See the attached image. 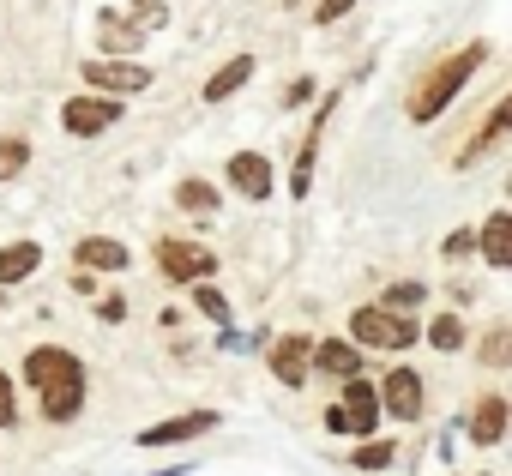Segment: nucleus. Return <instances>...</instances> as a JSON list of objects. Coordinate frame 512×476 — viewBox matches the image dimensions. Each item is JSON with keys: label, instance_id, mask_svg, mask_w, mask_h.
<instances>
[{"label": "nucleus", "instance_id": "f257e3e1", "mask_svg": "<svg viewBox=\"0 0 512 476\" xmlns=\"http://www.w3.org/2000/svg\"><path fill=\"white\" fill-rule=\"evenodd\" d=\"M482 61H488V43H464L458 55H446V61L410 91V121H440L446 103H458V91L482 73Z\"/></svg>", "mask_w": 512, "mask_h": 476}, {"label": "nucleus", "instance_id": "f03ea898", "mask_svg": "<svg viewBox=\"0 0 512 476\" xmlns=\"http://www.w3.org/2000/svg\"><path fill=\"white\" fill-rule=\"evenodd\" d=\"M350 344L356 350H410L416 344V320H404L392 308H356L350 314Z\"/></svg>", "mask_w": 512, "mask_h": 476}, {"label": "nucleus", "instance_id": "7ed1b4c3", "mask_svg": "<svg viewBox=\"0 0 512 476\" xmlns=\"http://www.w3.org/2000/svg\"><path fill=\"white\" fill-rule=\"evenodd\" d=\"M121 115H127V97H103V91H91V97H73V103L61 109V127L79 133V139H97V133H109Z\"/></svg>", "mask_w": 512, "mask_h": 476}, {"label": "nucleus", "instance_id": "20e7f679", "mask_svg": "<svg viewBox=\"0 0 512 476\" xmlns=\"http://www.w3.org/2000/svg\"><path fill=\"white\" fill-rule=\"evenodd\" d=\"M25 380H31L37 392L85 386V362H79L73 350H61V344H43V350H31V356H25Z\"/></svg>", "mask_w": 512, "mask_h": 476}, {"label": "nucleus", "instance_id": "39448f33", "mask_svg": "<svg viewBox=\"0 0 512 476\" xmlns=\"http://www.w3.org/2000/svg\"><path fill=\"white\" fill-rule=\"evenodd\" d=\"M85 85L103 91V97H133V91L151 85V67H139V61H85Z\"/></svg>", "mask_w": 512, "mask_h": 476}, {"label": "nucleus", "instance_id": "423d86ee", "mask_svg": "<svg viewBox=\"0 0 512 476\" xmlns=\"http://www.w3.org/2000/svg\"><path fill=\"white\" fill-rule=\"evenodd\" d=\"M157 266H163V278L193 284V278H211L217 272V254L199 248V242H157Z\"/></svg>", "mask_w": 512, "mask_h": 476}, {"label": "nucleus", "instance_id": "0eeeda50", "mask_svg": "<svg viewBox=\"0 0 512 476\" xmlns=\"http://www.w3.org/2000/svg\"><path fill=\"white\" fill-rule=\"evenodd\" d=\"M374 392H380V410H392L398 422H416L422 416V374L416 368H392L386 386H374Z\"/></svg>", "mask_w": 512, "mask_h": 476}, {"label": "nucleus", "instance_id": "6e6552de", "mask_svg": "<svg viewBox=\"0 0 512 476\" xmlns=\"http://www.w3.org/2000/svg\"><path fill=\"white\" fill-rule=\"evenodd\" d=\"M229 187H235L241 199H272L278 175H272V163H266L260 151H235V157H229Z\"/></svg>", "mask_w": 512, "mask_h": 476}, {"label": "nucleus", "instance_id": "1a4fd4ad", "mask_svg": "<svg viewBox=\"0 0 512 476\" xmlns=\"http://www.w3.org/2000/svg\"><path fill=\"white\" fill-rule=\"evenodd\" d=\"M344 422H350V434H362V440H374V422H380V392L368 386V380H344Z\"/></svg>", "mask_w": 512, "mask_h": 476}, {"label": "nucleus", "instance_id": "9d476101", "mask_svg": "<svg viewBox=\"0 0 512 476\" xmlns=\"http://www.w3.org/2000/svg\"><path fill=\"white\" fill-rule=\"evenodd\" d=\"M506 133H512V97H494V109H488V121H482V133H476V139H470V145L458 151V169H470V163H482V157H488V151H494V145H500Z\"/></svg>", "mask_w": 512, "mask_h": 476}, {"label": "nucleus", "instance_id": "9b49d317", "mask_svg": "<svg viewBox=\"0 0 512 476\" xmlns=\"http://www.w3.org/2000/svg\"><path fill=\"white\" fill-rule=\"evenodd\" d=\"M308 368H314V344H308L302 332H290V338H278V344H272V374H278L284 386H302V380H308Z\"/></svg>", "mask_w": 512, "mask_h": 476}, {"label": "nucleus", "instance_id": "f8f14e48", "mask_svg": "<svg viewBox=\"0 0 512 476\" xmlns=\"http://www.w3.org/2000/svg\"><path fill=\"white\" fill-rule=\"evenodd\" d=\"M211 428H217V410H187V416H175V422L145 428L133 446H175V440H193V434H211Z\"/></svg>", "mask_w": 512, "mask_h": 476}, {"label": "nucleus", "instance_id": "ddd939ff", "mask_svg": "<svg viewBox=\"0 0 512 476\" xmlns=\"http://www.w3.org/2000/svg\"><path fill=\"white\" fill-rule=\"evenodd\" d=\"M73 266H85V272H127V248L115 242V235H85V242L73 248Z\"/></svg>", "mask_w": 512, "mask_h": 476}, {"label": "nucleus", "instance_id": "4468645a", "mask_svg": "<svg viewBox=\"0 0 512 476\" xmlns=\"http://www.w3.org/2000/svg\"><path fill=\"white\" fill-rule=\"evenodd\" d=\"M470 440L476 446H500L506 440V398L500 392H482V404L470 410Z\"/></svg>", "mask_w": 512, "mask_h": 476}, {"label": "nucleus", "instance_id": "2eb2a0df", "mask_svg": "<svg viewBox=\"0 0 512 476\" xmlns=\"http://www.w3.org/2000/svg\"><path fill=\"white\" fill-rule=\"evenodd\" d=\"M476 248H482V260H488V266H500V272L512 266V217H506V211H494V217L482 223Z\"/></svg>", "mask_w": 512, "mask_h": 476}, {"label": "nucleus", "instance_id": "dca6fc26", "mask_svg": "<svg viewBox=\"0 0 512 476\" xmlns=\"http://www.w3.org/2000/svg\"><path fill=\"white\" fill-rule=\"evenodd\" d=\"M314 362H320V374H338V380L362 374V350H356L350 338H320V344H314Z\"/></svg>", "mask_w": 512, "mask_h": 476}, {"label": "nucleus", "instance_id": "f3484780", "mask_svg": "<svg viewBox=\"0 0 512 476\" xmlns=\"http://www.w3.org/2000/svg\"><path fill=\"white\" fill-rule=\"evenodd\" d=\"M97 43H103V55H139L145 31H139V25H127L121 13H103V19H97Z\"/></svg>", "mask_w": 512, "mask_h": 476}, {"label": "nucleus", "instance_id": "a211bd4d", "mask_svg": "<svg viewBox=\"0 0 512 476\" xmlns=\"http://www.w3.org/2000/svg\"><path fill=\"white\" fill-rule=\"evenodd\" d=\"M37 266H43L37 242H7V248H0V284H25Z\"/></svg>", "mask_w": 512, "mask_h": 476}, {"label": "nucleus", "instance_id": "6ab92c4d", "mask_svg": "<svg viewBox=\"0 0 512 476\" xmlns=\"http://www.w3.org/2000/svg\"><path fill=\"white\" fill-rule=\"evenodd\" d=\"M247 79H253V55H235L229 67H217V73L205 79V103H223V97H229V91H241Z\"/></svg>", "mask_w": 512, "mask_h": 476}, {"label": "nucleus", "instance_id": "aec40b11", "mask_svg": "<svg viewBox=\"0 0 512 476\" xmlns=\"http://www.w3.org/2000/svg\"><path fill=\"white\" fill-rule=\"evenodd\" d=\"M332 103H338V97H326V103H320V115H314V127H308V145L296 151V175H290V187H296V193H308V175H314V157H320V127H326Z\"/></svg>", "mask_w": 512, "mask_h": 476}, {"label": "nucleus", "instance_id": "412c9836", "mask_svg": "<svg viewBox=\"0 0 512 476\" xmlns=\"http://www.w3.org/2000/svg\"><path fill=\"white\" fill-rule=\"evenodd\" d=\"M79 404H85V386H55V392H43V416H49V422H73Z\"/></svg>", "mask_w": 512, "mask_h": 476}, {"label": "nucleus", "instance_id": "4be33fe9", "mask_svg": "<svg viewBox=\"0 0 512 476\" xmlns=\"http://www.w3.org/2000/svg\"><path fill=\"white\" fill-rule=\"evenodd\" d=\"M175 205H181V211H211V205H217V187L187 175V181H175Z\"/></svg>", "mask_w": 512, "mask_h": 476}, {"label": "nucleus", "instance_id": "5701e85b", "mask_svg": "<svg viewBox=\"0 0 512 476\" xmlns=\"http://www.w3.org/2000/svg\"><path fill=\"white\" fill-rule=\"evenodd\" d=\"M428 344H434V350H464V320H458V314L428 320Z\"/></svg>", "mask_w": 512, "mask_h": 476}, {"label": "nucleus", "instance_id": "b1692460", "mask_svg": "<svg viewBox=\"0 0 512 476\" xmlns=\"http://www.w3.org/2000/svg\"><path fill=\"white\" fill-rule=\"evenodd\" d=\"M476 356H482L488 368H506V362H512V332H506V326H494V332L482 338V350H476Z\"/></svg>", "mask_w": 512, "mask_h": 476}, {"label": "nucleus", "instance_id": "393cba45", "mask_svg": "<svg viewBox=\"0 0 512 476\" xmlns=\"http://www.w3.org/2000/svg\"><path fill=\"white\" fill-rule=\"evenodd\" d=\"M25 163H31V145L25 139H0V181H13Z\"/></svg>", "mask_w": 512, "mask_h": 476}, {"label": "nucleus", "instance_id": "a878e982", "mask_svg": "<svg viewBox=\"0 0 512 476\" xmlns=\"http://www.w3.org/2000/svg\"><path fill=\"white\" fill-rule=\"evenodd\" d=\"M193 302H199V314H211V320H223V326H229V296H223L217 284H205V278H199V290H193Z\"/></svg>", "mask_w": 512, "mask_h": 476}, {"label": "nucleus", "instance_id": "bb28decb", "mask_svg": "<svg viewBox=\"0 0 512 476\" xmlns=\"http://www.w3.org/2000/svg\"><path fill=\"white\" fill-rule=\"evenodd\" d=\"M422 296H428L422 284H392V290H386V308H392V314H410V308H422Z\"/></svg>", "mask_w": 512, "mask_h": 476}, {"label": "nucleus", "instance_id": "cd10ccee", "mask_svg": "<svg viewBox=\"0 0 512 476\" xmlns=\"http://www.w3.org/2000/svg\"><path fill=\"white\" fill-rule=\"evenodd\" d=\"M356 464H362V470H386V464H392V446H386V440H374V446H356Z\"/></svg>", "mask_w": 512, "mask_h": 476}, {"label": "nucleus", "instance_id": "c85d7f7f", "mask_svg": "<svg viewBox=\"0 0 512 476\" xmlns=\"http://www.w3.org/2000/svg\"><path fill=\"white\" fill-rule=\"evenodd\" d=\"M470 248H476V229H452L446 242H440V254H446V260H464Z\"/></svg>", "mask_w": 512, "mask_h": 476}, {"label": "nucleus", "instance_id": "c756f323", "mask_svg": "<svg viewBox=\"0 0 512 476\" xmlns=\"http://www.w3.org/2000/svg\"><path fill=\"white\" fill-rule=\"evenodd\" d=\"M19 422V398H13V380L0 374V428H13Z\"/></svg>", "mask_w": 512, "mask_h": 476}, {"label": "nucleus", "instance_id": "7c9ffc66", "mask_svg": "<svg viewBox=\"0 0 512 476\" xmlns=\"http://www.w3.org/2000/svg\"><path fill=\"white\" fill-rule=\"evenodd\" d=\"M350 7H356V0H320V7H314V19H320V25H338Z\"/></svg>", "mask_w": 512, "mask_h": 476}, {"label": "nucleus", "instance_id": "2f4dec72", "mask_svg": "<svg viewBox=\"0 0 512 476\" xmlns=\"http://www.w3.org/2000/svg\"><path fill=\"white\" fill-rule=\"evenodd\" d=\"M97 320H103V326L127 320V302H121V296H103V302H97Z\"/></svg>", "mask_w": 512, "mask_h": 476}, {"label": "nucleus", "instance_id": "473e14b6", "mask_svg": "<svg viewBox=\"0 0 512 476\" xmlns=\"http://www.w3.org/2000/svg\"><path fill=\"white\" fill-rule=\"evenodd\" d=\"M73 290H79V296H91V290H97V278H91L85 266H73Z\"/></svg>", "mask_w": 512, "mask_h": 476}]
</instances>
